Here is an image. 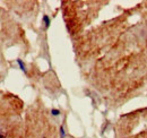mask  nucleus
Wrapping results in <instances>:
<instances>
[{
    "label": "nucleus",
    "mask_w": 147,
    "mask_h": 138,
    "mask_svg": "<svg viewBox=\"0 0 147 138\" xmlns=\"http://www.w3.org/2000/svg\"><path fill=\"white\" fill-rule=\"evenodd\" d=\"M43 22H44V24H45V28H49L50 27V24H51V22H50V18H49L48 15L43 16Z\"/></svg>",
    "instance_id": "obj_1"
},
{
    "label": "nucleus",
    "mask_w": 147,
    "mask_h": 138,
    "mask_svg": "<svg viewBox=\"0 0 147 138\" xmlns=\"http://www.w3.org/2000/svg\"><path fill=\"white\" fill-rule=\"evenodd\" d=\"M17 63H18V66H19V68H20L21 71L26 72V69H25V65L23 63V61H21L20 59H17Z\"/></svg>",
    "instance_id": "obj_2"
},
{
    "label": "nucleus",
    "mask_w": 147,
    "mask_h": 138,
    "mask_svg": "<svg viewBox=\"0 0 147 138\" xmlns=\"http://www.w3.org/2000/svg\"><path fill=\"white\" fill-rule=\"evenodd\" d=\"M51 114L55 115V117H57V115L60 114V111L58 110V109H52V110H51Z\"/></svg>",
    "instance_id": "obj_3"
},
{
    "label": "nucleus",
    "mask_w": 147,
    "mask_h": 138,
    "mask_svg": "<svg viewBox=\"0 0 147 138\" xmlns=\"http://www.w3.org/2000/svg\"><path fill=\"white\" fill-rule=\"evenodd\" d=\"M64 136H66V132H64L63 126H60V138H64Z\"/></svg>",
    "instance_id": "obj_4"
}]
</instances>
